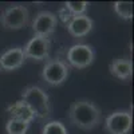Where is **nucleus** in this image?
<instances>
[{
	"mask_svg": "<svg viewBox=\"0 0 134 134\" xmlns=\"http://www.w3.org/2000/svg\"><path fill=\"white\" fill-rule=\"evenodd\" d=\"M70 124L82 130L95 129L102 119L100 109L88 99H76L71 103L67 113Z\"/></svg>",
	"mask_w": 134,
	"mask_h": 134,
	"instance_id": "nucleus-1",
	"label": "nucleus"
},
{
	"mask_svg": "<svg viewBox=\"0 0 134 134\" xmlns=\"http://www.w3.org/2000/svg\"><path fill=\"white\" fill-rule=\"evenodd\" d=\"M21 100L32 110L35 118L47 119L51 115V102L48 94L36 85L27 86L21 91Z\"/></svg>",
	"mask_w": 134,
	"mask_h": 134,
	"instance_id": "nucleus-2",
	"label": "nucleus"
},
{
	"mask_svg": "<svg viewBox=\"0 0 134 134\" xmlns=\"http://www.w3.org/2000/svg\"><path fill=\"white\" fill-rule=\"evenodd\" d=\"M70 74V67L66 60L59 58L47 59L43 66L40 76L43 82H46L50 86H60L63 85Z\"/></svg>",
	"mask_w": 134,
	"mask_h": 134,
	"instance_id": "nucleus-3",
	"label": "nucleus"
},
{
	"mask_svg": "<svg viewBox=\"0 0 134 134\" xmlns=\"http://www.w3.org/2000/svg\"><path fill=\"white\" fill-rule=\"evenodd\" d=\"M0 23L5 30L18 31L28 26L30 23V11L26 5L14 4L7 7L0 16Z\"/></svg>",
	"mask_w": 134,
	"mask_h": 134,
	"instance_id": "nucleus-4",
	"label": "nucleus"
},
{
	"mask_svg": "<svg viewBox=\"0 0 134 134\" xmlns=\"http://www.w3.org/2000/svg\"><path fill=\"white\" fill-rule=\"evenodd\" d=\"M95 59V51L91 46L85 43H76L67 50L66 63L69 67L82 70L88 67Z\"/></svg>",
	"mask_w": 134,
	"mask_h": 134,
	"instance_id": "nucleus-5",
	"label": "nucleus"
},
{
	"mask_svg": "<svg viewBox=\"0 0 134 134\" xmlns=\"http://www.w3.org/2000/svg\"><path fill=\"white\" fill-rule=\"evenodd\" d=\"M103 125L109 134H129L133 126V114L129 110H115L105 118Z\"/></svg>",
	"mask_w": 134,
	"mask_h": 134,
	"instance_id": "nucleus-6",
	"label": "nucleus"
},
{
	"mask_svg": "<svg viewBox=\"0 0 134 134\" xmlns=\"http://www.w3.org/2000/svg\"><path fill=\"white\" fill-rule=\"evenodd\" d=\"M50 50H51V40L44 36L34 35L23 48L26 59H32L36 62H43L50 59Z\"/></svg>",
	"mask_w": 134,
	"mask_h": 134,
	"instance_id": "nucleus-7",
	"label": "nucleus"
},
{
	"mask_svg": "<svg viewBox=\"0 0 134 134\" xmlns=\"http://www.w3.org/2000/svg\"><path fill=\"white\" fill-rule=\"evenodd\" d=\"M58 26L57 15L50 11H39L31 21V28L36 36L48 38L55 32Z\"/></svg>",
	"mask_w": 134,
	"mask_h": 134,
	"instance_id": "nucleus-8",
	"label": "nucleus"
},
{
	"mask_svg": "<svg viewBox=\"0 0 134 134\" xmlns=\"http://www.w3.org/2000/svg\"><path fill=\"white\" fill-rule=\"evenodd\" d=\"M26 62V57L21 47H14L0 55V70L14 71L20 69Z\"/></svg>",
	"mask_w": 134,
	"mask_h": 134,
	"instance_id": "nucleus-9",
	"label": "nucleus"
},
{
	"mask_svg": "<svg viewBox=\"0 0 134 134\" xmlns=\"http://www.w3.org/2000/svg\"><path fill=\"white\" fill-rule=\"evenodd\" d=\"M93 26H94V21L91 18H88L87 15H81V16H74L69 21V24L66 26V28L71 36L85 38L91 32Z\"/></svg>",
	"mask_w": 134,
	"mask_h": 134,
	"instance_id": "nucleus-10",
	"label": "nucleus"
},
{
	"mask_svg": "<svg viewBox=\"0 0 134 134\" xmlns=\"http://www.w3.org/2000/svg\"><path fill=\"white\" fill-rule=\"evenodd\" d=\"M109 71L119 81H129L133 76V63L126 58H117L109 64Z\"/></svg>",
	"mask_w": 134,
	"mask_h": 134,
	"instance_id": "nucleus-11",
	"label": "nucleus"
},
{
	"mask_svg": "<svg viewBox=\"0 0 134 134\" xmlns=\"http://www.w3.org/2000/svg\"><path fill=\"white\" fill-rule=\"evenodd\" d=\"M7 114L9 115V118H15V119H20V121H24V122H31L35 119V114L32 113V110L23 102V100H18V102L9 105L7 107Z\"/></svg>",
	"mask_w": 134,
	"mask_h": 134,
	"instance_id": "nucleus-12",
	"label": "nucleus"
},
{
	"mask_svg": "<svg viewBox=\"0 0 134 134\" xmlns=\"http://www.w3.org/2000/svg\"><path fill=\"white\" fill-rule=\"evenodd\" d=\"M31 124L15 118H8L5 122V133L7 134H27Z\"/></svg>",
	"mask_w": 134,
	"mask_h": 134,
	"instance_id": "nucleus-13",
	"label": "nucleus"
},
{
	"mask_svg": "<svg viewBox=\"0 0 134 134\" xmlns=\"http://www.w3.org/2000/svg\"><path fill=\"white\" fill-rule=\"evenodd\" d=\"M114 12L125 20L133 19V3L131 2H115L113 4Z\"/></svg>",
	"mask_w": 134,
	"mask_h": 134,
	"instance_id": "nucleus-14",
	"label": "nucleus"
},
{
	"mask_svg": "<svg viewBox=\"0 0 134 134\" xmlns=\"http://www.w3.org/2000/svg\"><path fill=\"white\" fill-rule=\"evenodd\" d=\"M40 134H69L67 127L60 121H48L42 127Z\"/></svg>",
	"mask_w": 134,
	"mask_h": 134,
	"instance_id": "nucleus-15",
	"label": "nucleus"
},
{
	"mask_svg": "<svg viewBox=\"0 0 134 134\" xmlns=\"http://www.w3.org/2000/svg\"><path fill=\"white\" fill-rule=\"evenodd\" d=\"M63 7L72 16H81V15H86L88 9V3L87 2H66Z\"/></svg>",
	"mask_w": 134,
	"mask_h": 134,
	"instance_id": "nucleus-16",
	"label": "nucleus"
},
{
	"mask_svg": "<svg viewBox=\"0 0 134 134\" xmlns=\"http://www.w3.org/2000/svg\"><path fill=\"white\" fill-rule=\"evenodd\" d=\"M74 16L67 11L64 7H62V8H59V11H58V15H57V19H60L62 20V23L64 24V26H67L69 24V21L72 19Z\"/></svg>",
	"mask_w": 134,
	"mask_h": 134,
	"instance_id": "nucleus-17",
	"label": "nucleus"
}]
</instances>
